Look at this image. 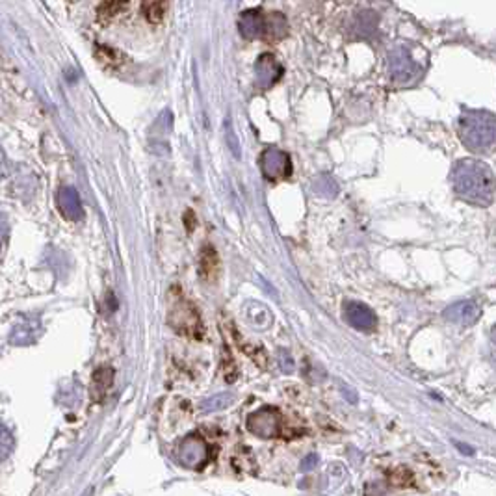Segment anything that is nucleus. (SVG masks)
<instances>
[{
  "mask_svg": "<svg viewBox=\"0 0 496 496\" xmlns=\"http://www.w3.org/2000/svg\"><path fill=\"white\" fill-rule=\"evenodd\" d=\"M260 169L268 180H285L292 175V160L288 153L270 147L260 155Z\"/></svg>",
  "mask_w": 496,
  "mask_h": 496,
  "instance_id": "obj_8",
  "label": "nucleus"
},
{
  "mask_svg": "<svg viewBox=\"0 0 496 496\" xmlns=\"http://www.w3.org/2000/svg\"><path fill=\"white\" fill-rule=\"evenodd\" d=\"M201 276L205 277L206 281H214L220 274V259H218L216 249L212 246H205L201 251V260H199Z\"/></svg>",
  "mask_w": 496,
  "mask_h": 496,
  "instance_id": "obj_14",
  "label": "nucleus"
},
{
  "mask_svg": "<svg viewBox=\"0 0 496 496\" xmlns=\"http://www.w3.org/2000/svg\"><path fill=\"white\" fill-rule=\"evenodd\" d=\"M450 183L459 199L476 206H489L496 194V177L480 160H461L450 173Z\"/></svg>",
  "mask_w": 496,
  "mask_h": 496,
  "instance_id": "obj_1",
  "label": "nucleus"
},
{
  "mask_svg": "<svg viewBox=\"0 0 496 496\" xmlns=\"http://www.w3.org/2000/svg\"><path fill=\"white\" fill-rule=\"evenodd\" d=\"M455 446H458L459 450H461V452L465 453V455H474V450H472V448H470V446H465L463 442H458Z\"/></svg>",
  "mask_w": 496,
  "mask_h": 496,
  "instance_id": "obj_22",
  "label": "nucleus"
},
{
  "mask_svg": "<svg viewBox=\"0 0 496 496\" xmlns=\"http://www.w3.org/2000/svg\"><path fill=\"white\" fill-rule=\"evenodd\" d=\"M143 15L153 24H160L164 21L167 11V0H143L141 2Z\"/></svg>",
  "mask_w": 496,
  "mask_h": 496,
  "instance_id": "obj_15",
  "label": "nucleus"
},
{
  "mask_svg": "<svg viewBox=\"0 0 496 496\" xmlns=\"http://www.w3.org/2000/svg\"><path fill=\"white\" fill-rule=\"evenodd\" d=\"M459 138L474 155H487L496 149V118L486 110H463L458 123Z\"/></svg>",
  "mask_w": 496,
  "mask_h": 496,
  "instance_id": "obj_2",
  "label": "nucleus"
},
{
  "mask_svg": "<svg viewBox=\"0 0 496 496\" xmlns=\"http://www.w3.org/2000/svg\"><path fill=\"white\" fill-rule=\"evenodd\" d=\"M13 446H15L13 435H11L10 430H8V427H6L4 424L0 422V461L10 455L11 450H13Z\"/></svg>",
  "mask_w": 496,
  "mask_h": 496,
  "instance_id": "obj_17",
  "label": "nucleus"
},
{
  "mask_svg": "<svg viewBox=\"0 0 496 496\" xmlns=\"http://www.w3.org/2000/svg\"><path fill=\"white\" fill-rule=\"evenodd\" d=\"M169 322L177 331L190 336H201V320L199 314L195 313V309L192 307V303L186 302L180 294H178L177 302L171 303V311H169Z\"/></svg>",
  "mask_w": 496,
  "mask_h": 496,
  "instance_id": "obj_6",
  "label": "nucleus"
},
{
  "mask_svg": "<svg viewBox=\"0 0 496 496\" xmlns=\"http://www.w3.org/2000/svg\"><path fill=\"white\" fill-rule=\"evenodd\" d=\"M493 342L496 344V327H493Z\"/></svg>",
  "mask_w": 496,
  "mask_h": 496,
  "instance_id": "obj_24",
  "label": "nucleus"
},
{
  "mask_svg": "<svg viewBox=\"0 0 496 496\" xmlns=\"http://www.w3.org/2000/svg\"><path fill=\"white\" fill-rule=\"evenodd\" d=\"M344 396H346V398H350L351 402H353V404L357 402V394L353 392V390H344Z\"/></svg>",
  "mask_w": 496,
  "mask_h": 496,
  "instance_id": "obj_23",
  "label": "nucleus"
},
{
  "mask_svg": "<svg viewBox=\"0 0 496 496\" xmlns=\"http://www.w3.org/2000/svg\"><path fill=\"white\" fill-rule=\"evenodd\" d=\"M255 71H257V86L260 90H270L283 76V65L270 52L259 56L257 64H255Z\"/></svg>",
  "mask_w": 496,
  "mask_h": 496,
  "instance_id": "obj_10",
  "label": "nucleus"
},
{
  "mask_svg": "<svg viewBox=\"0 0 496 496\" xmlns=\"http://www.w3.org/2000/svg\"><path fill=\"white\" fill-rule=\"evenodd\" d=\"M6 238H8V223H6L4 216H0V251L4 248Z\"/></svg>",
  "mask_w": 496,
  "mask_h": 496,
  "instance_id": "obj_21",
  "label": "nucleus"
},
{
  "mask_svg": "<svg viewBox=\"0 0 496 496\" xmlns=\"http://www.w3.org/2000/svg\"><path fill=\"white\" fill-rule=\"evenodd\" d=\"M2 160H4V158H2V153H0V166H2Z\"/></svg>",
  "mask_w": 496,
  "mask_h": 496,
  "instance_id": "obj_25",
  "label": "nucleus"
},
{
  "mask_svg": "<svg viewBox=\"0 0 496 496\" xmlns=\"http://www.w3.org/2000/svg\"><path fill=\"white\" fill-rule=\"evenodd\" d=\"M344 318L346 322L364 333H372L378 327V318L368 305L359 302H346L344 305Z\"/></svg>",
  "mask_w": 496,
  "mask_h": 496,
  "instance_id": "obj_9",
  "label": "nucleus"
},
{
  "mask_svg": "<svg viewBox=\"0 0 496 496\" xmlns=\"http://www.w3.org/2000/svg\"><path fill=\"white\" fill-rule=\"evenodd\" d=\"M444 320L458 325H474L481 316V309L476 302H458L444 309Z\"/></svg>",
  "mask_w": 496,
  "mask_h": 496,
  "instance_id": "obj_11",
  "label": "nucleus"
},
{
  "mask_svg": "<svg viewBox=\"0 0 496 496\" xmlns=\"http://www.w3.org/2000/svg\"><path fill=\"white\" fill-rule=\"evenodd\" d=\"M178 463L184 465L186 469H201L208 463L211 450L208 444L199 435H188L177 448Z\"/></svg>",
  "mask_w": 496,
  "mask_h": 496,
  "instance_id": "obj_7",
  "label": "nucleus"
},
{
  "mask_svg": "<svg viewBox=\"0 0 496 496\" xmlns=\"http://www.w3.org/2000/svg\"><path fill=\"white\" fill-rule=\"evenodd\" d=\"M58 208L64 214V218L71 221H76L82 218V203L78 197V192L75 188L65 186L58 192Z\"/></svg>",
  "mask_w": 496,
  "mask_h": 496,
  "instance_id": "obj_12",
  "label": "nucleus"
},
{
  "mask_svg": "<svg viewBox=\"0 0 496 496\" xmlns=\"http://www.w3.org/2000/svg\"><path fill=\"white\" fill-rule=\"evenodd\" d=\"M279 357H281V370H283L285 374L294 372V361H292V357L288 355V351L281 350Z\"/></svg>",
  "mask_w": 496,
  "mask_h": 496,
  "instance_id": "obj_19",
  "label": "nucleus"
},
{
  "mask_svg": "<svg viewBox=\"0 0 496 496\" xmlns=\"http://www.w3.org/2000/svg\"><path fill=\"white\" fill-rule=\"evenodd\" d=\"M238 28L246 39L279 41L288 34V22L281 13H264L262 10L243 11L238 19Z\"/></svg>",
  "mask_w": 496,
  "mask_h": 496,
  "instance_id": "obj_3",
  "label": "nucleus"
},
{
  "mask_svg": "<svg viewBox=\"0 0 496 496\" xmlns=\"http://www.w3.org/2000/svg\"><path fill=\"white\" fill-rule=\"evenodd\" d=\"M392 480L396 486H411V472L405 469H398L392 472Z\"/></svg>",
  "mask_w": 496,
  "mask_h": 496,
  "instance_id": "obj_18",
  "label": "nucleus"
},
{
  "mask_svg": "<svg viewBox=\"0 0 496 496\" xmlns=\"http://www.w3.org/2000/svg\"><path fill=\"white\" fill-rule=\"evenodd\" d=\"M424 64L415 56V49L409 45H398L388 55V73L394 84L413 86L424 75Z\"/></svg>",
  "mask_w": 496,
  "mask_h": 496,
  "instance_id": "obj_4",
  "label": "nucleus"
},
{
  "mask_svg": "<svg viewBox=\"0 0 496 496\" xmlns=\"http://www.w3.org/2000/svg\"><path fill=\"white\" fill-rule=\"evenodd\" d=\"M314 467H318V455H316V453H309V455L303 458L302 470L303 472H311Z\"/></svg>",
  "mask_w": 496,
  "mask_h": 496,
  "instance_id": "obj_20",
  "label": "nucleus"
},
{
  "mask_svg": "<svg viewBox=\"0 0 496 496\" xmlns=\"http://www.w3.org/2000/svg\"><path fill=\"white\" fill-rule=\"evenodd\" d=\"M234 402V396L229 392H220L216 394V396H212V398H208L203 404V411H220V409H225V407H229V405Z\"/></svg>",
  "mask_w": 496,
  "mask_h": 496,
  "instance_id": "obj_16",
  "label": "nucleus"
},
{
  "mask_svg": "<svg viewBox=\"0 0 496 496\" xmlns=\"http://www.w3.org/2000/svg\"><path fill=\"white\" fill-rule=\"evenodd\" d=\"M39 333H41V325H39L38 320H22L11 331L10 342L17 346L32 344L34 340L39 336Z\"/></svg>",
  "mask_w": 496,
  "mask_h": 496,
  "instance_id": "obj_13",
  "label": "nucleus"
},
{
  "mask_svg": "<svg viewBox=\"0 0 496 496\" xmlns=\"http://www.w3.org/2000/svg\"><path fill=\"white\" fill-rule=\"evenodd\" d=\"M248 430L260 439L279 437L283 432V418L274 407H262L248 416Z\"/></svg>",
  "mask_w": 496,
  "mask_h": 496,
  "instance_id": "obj_5",
  "label": "nucleus"
}]
</instances>
